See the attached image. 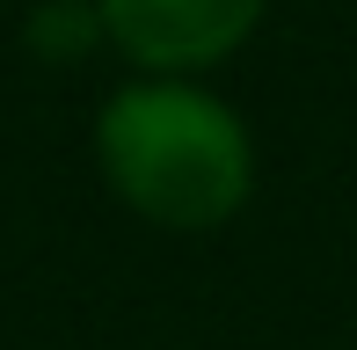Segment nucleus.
<instances>
[{
    "label": "nucleus",
    "mask_w": 357,
    "mask_h": 350,
    "mask_svg": "<svg viewBox=\"0 0 357 350\" xmlns=\"http://www.w3.org/2000/svg\"><path fill=\"white\" fill-rule=\"evenodd\" d=\"M102 175L139 219L168 234H212L248 204L255 146L219 95L190 88L183 73H146L117 88L95 124Z\"/></svg>",
    "instance_id": "obj_1"
},
{
    "label": "nucleus",
    "mask_w": 357,
    "mask_h": 350,
    "mask_svg": "<svg viewBox=\"0 0 357 350\" xmlns=\"http://www.w3.org/2000/svg\"><path fill=\"white\" fill-rule=\"evenodd\" d=\"M102 29L139 73H197L219 66L255 29L263 0H95Z\"/></svg>",
    "instance_id": "obj_2"
},
{
    "label": "nucleus",
    "mask_w": 357,
    "mask_h": 350,
    "mask_svg": "<svg viewBox=\"0 0 357 350\" xmlns=\"http://www.w3.org/2000/svg\"><path fill=\"white\" fill-rule=\"evenodd\" d=\"M95 44H109L95 0H44V8L29 15V52L52 59V66H73V59H88Z\"/></svg>",
    "instance_id": "obj_3"
}]
</instances>
